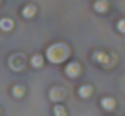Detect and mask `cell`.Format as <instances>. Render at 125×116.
<instances>
[{
  "label": "cell",
  "mask_w": 125,
  "mask_h": 116,
  "mask_svg": "<svg viewBox=\"0 0 125 116\" xmlns=\"http://www.w3.org/2000/svg\"><path fill=\"white\" fill-rule=\"evenodd\" d=\"M70 55V50H68V46L66 44H51V46L47 48L46 52V57L49 63H62L66 61V57Z\"/></svg>",
  "instance_id": "1"
},
{
  "label": "cell",
  "mask_w": 125,
  "mask_h": 116,
  "mask_svg": "<svg viewBox=\"0 0 125 116\" xmlns=\"http://www.w3.org/2000/svg\"><path fill=\"white\" fill-rule=\"evenodd\" d=\"M82 72V67H80V63H76V61H72V63H68L66 67H64V74L68 78H76Z\"/></svg>",
  "instance_id": "2"
},
{
  "label": "cell",
  "mask_w": 125,
  "mask_h": 116,
  "mask_svg": "<svg viewBox=\"0 0 125 116\" xmlns=\"http://www.w3.org/2000/svg\"><path fill=\"white\" fill-rule=\"evenodd\" d=\"M64 97H66V93H64L62 88H51V90H49V99L53 101V103L55 101H62Z\"/></svg>",
  "instance_id": "3"
},
{
  "label": "cell",
  "mask_w": 125,
  "mask_h": 116,
  "mask_svg": "<svg viewBox=\"0 0 125 116\" xmlns=\"http://www.w3.org/2000/svg\"><path fill=\"white\" fill-rule=\"evenodd\" d=\"M23 65H25V57H23V55H15V57L10 59V67H11L13 70H21V69H23Z\"/></svg>",
  "instance_id": "4"
},
{
  "label": "cell",
  "mask_w": 125,
  "mask_h": 116,
  "mask_svg": "<svg viewBox=\"0 0 125 116\" xmlns=\"http://www.w3.org/2000/svg\"><path fill=\"white\" fill-rule=\"evenodd\" d=\"M95 12H97V13H104V12H108V0H97V2H95Z\"/></svg>",
  "instance_id": "5"
},
{
  "label": "cell",
  "mask_w": 125,
  "mask_h": 116,
  "mask_svg": "<svg viewBox=\"0 0 125 116\" xmlns=\"http://www.w3.org/2000/svg\"><path fill=\"white\" fill-rule=\"evenodd\" d=\"M34 13H36V6H34V4H27V6L23 8V12H21V15H23L25 19L34 17Z\"/></svg>",
  "instance_id": "6"
},
{
  "label": "cell",
  "mask_w": 125,
  "mask_h": 116,
  "mask_svg": "<svg viewBox=\"0 0 125 116\" xmlns=\"http://www.w3.org/2000/svg\"><path fill=\"white\" fill-rule=\"evenodd\" d=\"M101 107L104 108V110H112V108L116 107V99H114V97H104V99L101 101Z\"/></svg>",
  "instance_id": "7"
},
{
  "label": "cell",
  "mask_w": 125,
  "mask_h": 116,
  "mask_svg": "<svg viewBox=\"0 0 125 116\" xmlns=\"http://www.w3.org/2000/svg\"><path fill=\"white\" fill-rule=\"evenodd\" d=\"M0 29H2V31H11V29H13V19H10V17H2V19H0Z\"/></svg>",
  "instance_id": "8"
},
{
  "label": "cell",
  "mask_w": 125,
  "mask_h": 116,
  "mask_svg": "<svg viewBox=\"0 0 125 116\" xmlns=\"http://www.w3.org/2000/svg\"><path fill=\"white\" fill-rule=\"evenodd\" d=\"M78 93H80L82 99H89V97L93 95V88H91V86H82L78 90Z\"/></svg>",
  "instance_id": "9"
},
{
  "label": "cell",
  "mask_w": 125,
  "mask_h": 116,
  "mask_svg": "<svg viewBox=\"0 0 125 116\" xmlns=\"http://www.w3.org/2000/svg\"><path fill=\"white\" fill-rule=\"evenodd\" d=\"M31 63H32V67H34V69H40V67H42V65H44V57H42V55H32V59H31Z\"/></svg>",
  "instance_id": "10"
},
{
  "label": "cell",
  "mask_w": 125,
  "mask_h": 116,
  "mask_svg": "<svg viewBox=\"0 0 125 116\" xmlns=\"http://www.w3.org/2000/svg\"><path fill=\"white\" fill-rule=\"evenodd\" d=\"M53 114L55 116H66V108L62 107V105H55L53 107Z\"/></svg>",
  "instance_id": "11"
},
{
  "label": "cell",
  "mask_w": 125,
  "mask_h": 116,
  "mask_svg": "<svg viewBox=\"0 0 125 116\" xmlns=\"http://www.w3.org/2000/svg\"><path fill=\"white\" fill-rule=\"evenodd\" d=\"M23 95H25V88L23 86H15V88H13V97L19 99V97H23Z\"/></svg>",
  "instance_id": "12"
},
{
  "label": "cell",
  "mask_w": 125,
  "mask_h": 116,
  "mask_svg": "<svg viewBox=\"0 0 125 116\" xmlns=\"http://www.w3.org/2000/svg\"><path fill=\"white\" fill-rule=\"evenodd\" d=\"M117 31L125 34V19H119V21H117Z\"/></svg>",
  "instance_id": "13"
},
{
  "label": "cell",
  "mask_w": 125,
  "mask_h": 116,
  "mask_svg": "<svg viewBox=\"0 0 125 116\" xmlns=\"http://www.w3.org/2000/svg\"><path fill=\"white\" fill-rule=\"evenodd\" d=\"M0 2H2V0H0Z\"/></svg>",
  "instance_id": "14"
}]
</instances>
